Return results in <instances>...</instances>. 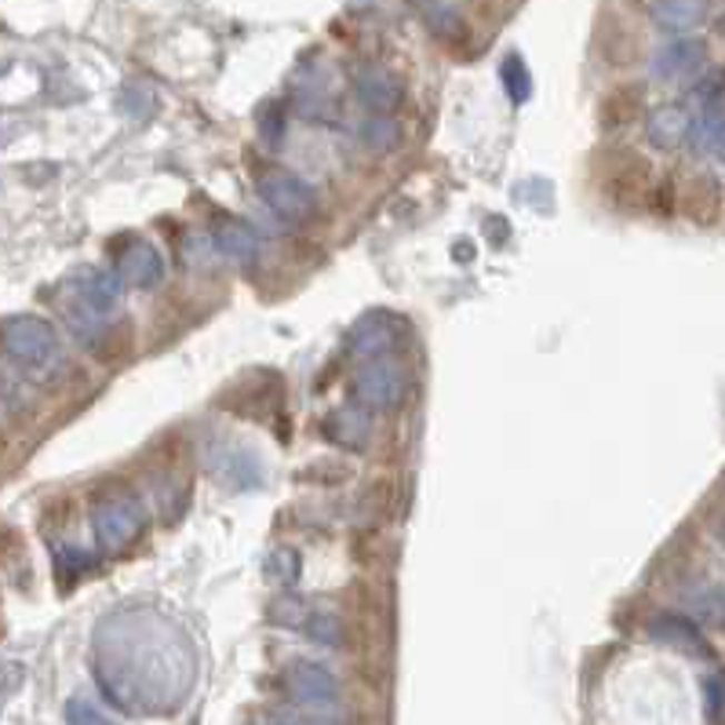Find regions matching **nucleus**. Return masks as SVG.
Returning <instances> with one entry per match:
<instances>
[{"instance_id": "f257e3e1", "label": "nucleus", "mask_w": 725, "mask_h": 725, "mask_svg": "<svg viewBox=\"0 0 725 725\" xmlns=\"http://www.w3.org/2000/svg\"><path fill=\"white\" fill-rule=\"evenodd\" d=\"M0 347L26 373H48L59 365V332L44 318H11L0 325Z\"/></svg>"}, {"instance_id": "f03ea898", "label": "nucleus", "mask_w": 725, "mask_h": 725, "mask_svg": "<svg viewBox=\"0 0 725 725\" xmlns=\"http://www.w3.org/2000/svg\"><path fill=\"white\" fill-rule=\"evenodd\" d=\"M408 394H413V376L387 358L365 365L354 376V398L361 401V408H373V413H394V408L408 401Z\"/></svg>"}, {"instance_id": "7ed1b4c3", "label": "nucleus", "mask_w": 725, "mask_h": 725, "mask_svg": "<svg viewBox=\"0 0 725 725\" xmlns=\"http://www.w3.org/2000/svg\"><path fill=\"white\" fill-rule=\"evenodd\" d=\"M259 197H262V205L285 222H310L321 208L318 190H314L307 179L292 176V171H267V176L259 179Z\"/></svg>"}, {"instance_id": "20e7f679", "label": "nucleus", "mask_w": 725, "mask_h": 725, "mask_svg": "<svg viewBox=\"0 0 725 725\" xmlns=\"http://www.w3.org/2000/svg\"><path fill=\"white\" fill-rule=\"evenodd\" d=\"M91 529L102 550H125L128 544H136V536L142 533V510L131 499H107L91 514Z\"/></svg>"}, {"instance_id": "39448f33", "label": "nucleus", "mask_w": 725, "mask_h": 725, "mask_svg": "<svg viewBox=\"0 0 725 725\" xmlns=\"http://www.w3.org/2000/svg\"><path fill=\"white\" fill-rule=\"evenodd\" d=\"M285 689L296 704H310V707L339 701V678L325 664H314V661H296L292 667H288Z\"/></svg>"}, {"instance_id": "423d86ee", "label": "nucleus", "mask_w": 725, "mask_h": 725, "mask_svg": "<svg viewBox=\"0 0 725 725\" xmlns=\"http://www.w3.org/2000/svg\"><path fill=\"white\" fill-rule=\"evenodd\" d=\"M401 339H405V325L394 318V314H368V318H361L347 336L350 350L358 354V358H373V361H384Z\"/></svg>"}, {"instance_id": "0eeeda50", "label": "nucleus", "mask_w": 725, "mask_h": 725, "mask_svg": "<svg viewBox=\"0 0 725 725\" xmlns=\"http://www.w3.org/2000/svg\"><path fill=\"white\" fill-rule=\"evenodd\" d=\"M121 285L125 281L110 270H88L73 281V299H77V307L85 310L88 321H99V318H107L110 310H117V302H121Z\"/></svg>"}, {"instance_id": "6e6552de", "label": "nucleus", "mask_w": 725, "mask_h": 725, "mask_svg": "<svg viewBox=\"0 0 725 725\" xmlns=\"http://www.w3.org/2000/svg\"><path fill=\"white\" fill-rule=\"evenodd\" d=\"M704 62H707V44L701 37H675V41L656 51L653 77H661V81H685L696 70H704Z\"/></svg>"}, {"instance_id": "1a4fd4ad", "label": "nucleus", "mask_w": 725, "mask_h": 725, "mask_svg": "<svg viewBox=\"0 0 725 725\" xmlns=\"http://www.w3.org/2000/svg\"><path fill=\"white\" fill-rule=\"evenodd\" d=\"M117 278L131 288H157L165 281V256L153 241H131L117 259Z\"/></svg>"}, {"instance_id": "9d476101", "label": "nucleus", "mask_w": 725, "mask_h": 725, "mask_svg": "<svg viewBox=\"0 0 725 725\" xmlns=\"http://www.w3.org/2000/svg\"><path fill=\"white\" fill-rule=\"evenodd\" d=\"M649 635L661 645H671V649H678L685 656H707L704 630L696 627V619H689V616H675V613L656 616L649 624Z\"/></svg>"}, {"instance_id": "9b49d317", "label": "nucleus", "mask_w": 725, "mask_h": 725, "mask_svg": "<svg viewBox=\"0 0 725 725\" xmlns=\"http://www.w3.org/2000/svg\"><path fill=\"white\" fill-rule=\"evenodd\" d=\"M328 441H336L339 448H350V453H361L373 441V416L365 408H336L325 424Z\"/></svg>"}, {"instance_id": "f8f14e48", "label": "nucleus", "mask_w": 725, "mask_h": 725, "mask_svg": "<svg viewBox=\"0 0 725 725\" xmlns=\"http://www.w3.org/2000/svg\"><path fill=\"white\" fill-rule=\"evenodd\" d=\"M645 136H649L653 147L661 150H678L685 139L693 136V117L685 107H661L656 113H649V125H645Z\"/></svg>"}, {"instance_id": "ddd939ff", "label": "nucleus", "mask_w": 725, "mask_h": 725, "mask_svg": "<svg viewBox=\"0 0 725 725\" xmlns=\"http://www.w3.org/2000/svg\"><path fill=\"white\" fill-rule=\"evenodd\" d=\"M354 91H358L361 107H368L373 113H394L401 107V85L394 81L387 70H365L354 81Z\"/></svg>"}, {"instance_id": "4468645a", "label": "nucleus", "mask_w": 725, "mask_h": 725, "mask_svg": "<svg viewBox=\"0 0 725 725\" xmlns=\"http://www.w3.org/2000/svg\"><path fill=\"white\" fill-rule=\"evenodd\" d=\"M649 16L661 30L685 33V30H693V26L704 22L707 8H704V0H653Z\"/></svg>"}, {"instance_id": "2eb2a0df", "label": "nucleus", "mask_w": 725, "mask_h": 725, "mask_svg": "<svg viewBox=\"0 0 725 725\" xmlns=\"http://www.w3.org/2000/svg\"><path fill=\"white\" fill-rule=\"evenodd\" d=\"M219 248H222V256H227L230 262H241V267H252V262L259 259V234L252 227H245V222H227V227L219 230Z\"/></svg>"}, {"instance_id": "dca6fc26", "label": "nucleus", "mask_w": 725, "mask_h": 725, "mask_svg": "<svg viewBox=\"0 0 725 725\" xmlns=\"http://www.w3.org/2000/svg\"><path fill=\"white\" fill-rule=\"evenodd\" d=\"M693 150L696 153H715L725 147V107L722 102H711V107L701 113V121H693Z\"/></svg>"}, {"instance_id": "f3484780", "label": "nucleus", "mask_w": 725, "mask_h": 725, "mask_svg": "<svg viewBox=\"0 0 725 725\" xmlns=\"http://www.w3.org/2000/svg\"><path fill=\"white\" fill-rule=\"evenodd\" d=\"M685 605L696 619H707V624H725V590L715 584H693L685 590Z\"/></svg>"}, {"instance_id": "a211bd4d", "label": "nucleus", "mask_w": 725, "mask_h": 725, "mask_svg": "<svg viewBox=\"0 0 725 725\" xmlns=\"http://www.w3.org/2000/svg\"><path fill=\"white\" fill-rule=\"evenodd\" d=\"M358 139L373 153H390L401 142V125L390 121V117H384V113H376V117H368V121H361Z\"/></svg>"}, {"instance_id": "6ab92c4d", "label": "nucleus", "mask_w": 725, "mask_h": 725, "mask_svg": "<svg viewBox=\"0 0 725 725\" xmlns=\"http://www.w3.org/2000/svg\"><path fill=\"white\" fill-rule=\"evenodd\" d=\"M499 81H504L507 96L514 102H525L533 96V77H529V70H525V62L518 56L504 59V66H499Z\"/></svg>"}, {"instance_id": "aec40b11", "label": "nucleus", "mask_w": 725, "mask_h": 725, "mask_svg": "<svg viewBox=\"0 0 725 725\" xmlns=\"http://www.w3.org/2000/svg\"><path fill=\"white\" fill-rule=\"evenodd\" d=\"M307 635L318 642V645H328V649H339L342 645V624L336 616H325V613H318V616H310L307 619Z\"/></svg>"}, {"instance_id": "412c9836", "label": "nucleus", "mask_w": 725, "mask_h": 725, "mask_svg": "<svg viewBox=\"0 0 725 725\" xmlns=\"http://www.w3.org/2000/svg\"><path fill=\"white\" fill-rule=\"evenodd\" d=\"M66 725H110V718L85 696H73L66 701Z\"/></svg>"}, {"instance_id": "4be33fe9", "label": "nucleus", "mask_w": 725, "mask_h": 725, "mask_svg": "<svg viewBox=\"0 0 725 725\" xmlns=\"http://www.w3.org/2000/svg\"><path fill=\"white\" fill-rule=\"evenodd\" d=\"M704 696H707V715L722 722L725 715V678H707L704 682Z\"/></svg>"}, {"instance_id": "5701e85b", "label": "nucleus", "mask_w": 725, "mask_h": 725, "mask_svg": "<svg viewBox=\"0 0 725 725\" xmlns=\"http://www.w3.org/2000/svg\"><path fill=\"white\" fill-rule=\"evenodd\" d=\"M267 573H270L274 579H281V584H292L296 573H299V562H296V555H288V550H281V555H274V558H270Z\"/></svg>"}, {"instance_id": "b1692460", "label": "nucleus", "mask_w": 725, "mask_h": 725, "mask_svg": "<svg viewBox=\"0 0 725 725\" xmlns=\"http://www.w3.org/2000/svg\"><path fill=\"white\" fill-rule=\"evenodd\" d=\"M722 88H725V73H711L707 81L696 85V96H701V99H718Z\"/></svg>"}, {"instance_id": "393cba45", "label": "nucleus", "mask_w": 725, "mask_h": 725, "mask_svg": "<svg viewBox=\"0 0 725 725\" xmlns=\"http://www.w3.org/2000/svg\"><path fill=\"white\" fill-rule=\"evenodd\" d=\"M722 544H725V525H722Z\"/></svg>"}, {"instance_id": "a878e982", "label": "nucleus", "mask_w": 725, "mask_h": 725, "mask_svg": "<svg viewBox=\"0 0 725 725\" xmlns=\"http://www.w3.org/2000/svg\"><path fill=\"white\" fill-rule=\"evenodd\" d=\"M0 139H4V136H0Z\"/></svg>"}]
</instances>
